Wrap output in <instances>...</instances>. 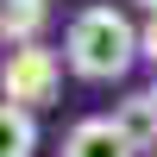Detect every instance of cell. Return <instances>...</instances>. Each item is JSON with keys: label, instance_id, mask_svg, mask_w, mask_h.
Returning <instances> with one entry per match:
<instances>
[{"label": "cell", "instance_id": "cell-4", "mask_svg": "<svg viewBox=\"0 0 157 157\" xmlns=\"http://www.w3.org/2000/svg\"><path fill=\"white\" fill-rule=\"evenodd\" d=\"M113 126H120V138L132 151H151L157 145V101H151V88L145 94H126L120 107H113Z\"/></svg>", "mask_w": 157, "mask_h": 157}, {"label": "cell", "instance_id": "cell-2", "mask_svg": "<svg viewBox=\"0 0 157 157\" xmlns=\"http://www.w3.org/2000/svg\"><path fill=\"white\" fill-rule=\"evenodd\" d=\"M0 94H6L13 107H25V113L50 107V101L63 94V57L50 44H19L0 63Z\"/></svg>", "mask_w": 157, "mask_h": 157}, {"label": "cell", "instance_id": "cell-5", "mask_svg": "<svg viewBox=\"0 0 157 157\" xmlns=\"http://www.w3.org/2000/svg\"><path fill=\"white\" fill-rule=\"evenodd\" d=\"M44 13H50V0H0V38H6L13 50H19V44H38Z\"/></svg>", "mask_w": 157, "mask_h": 157}, {"label": "cell", "instance_id": "cell-8", "mask_svg": "<svg viewBox=\"0 0 157 157\" xmlns=\"http://www.w3.org/2000/svg\"><path fill=\"white\" fill-rule=\"evenodd\" d=\"M138 6H145V13H157V0H138Z\"/></svg>", "mask_w": 157, "mask_h": 157}, {"label": "cell", "instance_id": "cell-9", "mask_svg": "<svg viewBox=\"0 0 157 157\" xmlns=\"http://www.w3.org/2000/svg\"><path fill=\"white\" fill-rule=\"evenodd\" d=\"M151 101H157V82H151Z\"/></svg>", "mask_w": 157, "mask_h": 157}, {"label": "cell", "instance_id": "cell-1", "mask_svg": "<svg viewBox=\"0 0 157 157\" xmlns=\"http://www.w3.org/2000/svg\"><path fill=\"white\" fill-rule=\"evenodd\" d=\"M63 57L82 82H120L138 63V25L126 19L120 6H82L69 19V38H63Z\"/></svg>", "mask_w": 157, "mask_h": 157}, {"label": "cell", "instance_id": "cell-7", "mask_svg": "<svg viewBox=\"0 0 157 157\" xmlns=\"http://www.w3.org/2000/svg\"><path fill=\"white\" fill-rule=\"evenodd\" d=\"M138 57H145V63H157V13L138 25Z\"/></svg>", "mask_w": 157, "mask_h": 157}, {"label": "cell", "instance_id": "cell-3", "mask_svg": "<svg viewBox=\"0 0 157 157\" xmlns=\"http://www.w3.org/2000/svg\"><path fill=\"white\" fill-rule=\"evenodd\" d=\"M63 157H132V145L120 138L113 120H82V126H69V138H63Z\"/></svg>", "mask_w": 157, "mask_h": 157}, {"label": "cell", "instance_id": "cell-6", "mask_svg": "<svg viewBox=\"0 0 157 157\" xmlns=\"http://www.w3.org/2000/svg\"><path fill=\"white\" fill-rule=\"evenodd\" d=\"M38 151V120L13 101H0V157H32Z\"/></svg>", "mask_w": 157, "mask_h": 157}, {"label": "cell", "instance_id": "cell-10", "mask_svg": "<svg viewBox=\"0 0 157 157\" xmlns=\"http://www.w3.org/2000/svg\"><path fill=\"white\" fill-rule=\"evenodd\" d=\"M0 44H6V38H0Z\"/></svg>", "mask_w": 157, "mask_h": 157}]
</instances>
